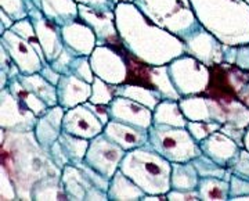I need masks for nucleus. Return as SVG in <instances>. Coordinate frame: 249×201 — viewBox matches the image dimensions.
I'll list each match as a JSON object with an SVG mask.
<instances>
[{
	"label": "nucleus",
	"mask_w": 249,
	"mask_h": 201,
	"mask_svg": "<svg viewBox=\"0 0 249 201\" xmlns=\"http://www.w3.org/2000/svg\"><path fill=\"white\" fill-rule=\"evenodd\" d=\"M223 123L217 121H188L187 129L191 133V136L196 139V143L202 141L208 136H211L213 132L220 131Z\"/></svg>",
	"instance_id": "4c0bfd02"
},
{
	"label": "nucleus",
	"mask_w": 249,
	"mask_h": 201,
	"mask_svg": "<svg viewBox=\"0 0 249 201\" xmlns=\"http://www.w3.org/2000/svg\"><path fill=\"white\" fill-rule=\"evenodd\" d=\"M148 133V146L172 164L188 162L202 154L199 144L187 128L152 125Z\"/></svg>",
	"instance_id": "423d86ee"
},
{
	"label": "nucleus",
	"mask_w": 249,
	"mask_h": 201,
	"mask_svg": "<svg viewBox=\"0 0 249 201\" xmlns=\"http://www.w3.org/2000/svg\"><path fill=\"white\" fill-rule=\"evenodd\" d=\"M238 99H240L244 104L249 107V79L241 86L240 90H238Z\"/></svg>",
	"instance_id": "864d4df0"
},
{
	"label": "nucleus",
	"mask_w": 249,
	"mask_h": 201,
	"mask_svg": "<svg viewBox=\"0 0 249 201\" xmlns=\"http://www.w3.org/2000/svg\"><path fill=\"white\" fill-rule=\"evenodd\" d=\"M148 131L150 129H142L130 123L111 120L106 125L103 133L112 141H115L118 146H121L124 151H130V150L148 146V140H150Z\"/></svg>",
	"instance_id": "4be33fe9"
},
{
	"label": "nucleus",
	"mask_w": 249,
	"mask_h": 201,
	"mask_svg": "<svg viewBox=\"0 0 249 201\" xmlns=\"http://www.w3.org/2000/svg\"><path fill=\"white\" fill-rule=\"evenodd\" d=\"M78 4H85L93 9L100 10H115L116 3L114 0H75Z\"/></svg>",
	"instance_id": "09e8293b"
},
{
	"label": "nucleus",
	"mask_w": 249,
	"mask_h": 201,
	"mask_svg": "<svg viewBox=\"0 0 249 201\" xmlns=\"http://www.w3.org/2000/svg\"><path fill=\"white\" fill-rule=\"evenodd\" d=\"M40 74H42V75H43V77H45L50 83H53V85H55V86H57L58 80H60V78H61V74L54 70L50 62L43 65V68L40 70Z\"/></svg>",
	"instance_id": "8fccbe9b"
},
{
	"label": "nucleus",
	"mask_w": 249,
	"mask_h": 201,
	"mask_svg": "<svg viewBox=\"0 0 249 201\" xmlns=\"http://www.w3.org/2000/svg\"><path fill=\"white\" fill-rule=\"evenodd\" d=\"M11 95L17 99L18 101H21L27 108H29L32 113H35L37 117L43 115L47 111L49 105L45 103L40 97H37L35 93H32L31 90H28L18 78H11L9 80V86H7Z\"/></svg>",
	"instance_id": "473e14b6"
},
{
	"label": "nucleus",
	"mask_w": 249,
	"mask_h": 201,
	"mask_svg": "<svg viewBox=\"0 0 249 201\" xmlns=\"http://www.w3.org/2000/svg\"><path fill=\"white\" fill-rule=\"evenodd\" d=\"M232 175L242 178V179H248L249 181V151L247 149H241L238 157L235 158V161L230 166Z\"/></svg>",
	"instance_id": "37998d69"
},
{
	"label": "nucleus",
	"mask_w": 249,
	"mask_h": 201,
	"mask_svg": "<svg viewBox=\"0 0 249 201\" xmlns=\"http://www.w3.org/2000/svg\"><path fill=\"white\" fill-rule=\"evenodd\" d=\"M9 74L6 71L0 70V89H6L9 86Z\"/></svg>",
	"instance_id": "6e6d98bb"
},
{
	"label": "nucleus",
	"mask_w": 249,
	"mask_h": 201,
	"mask_svg": "<svg viewBox=\"0 0 249 201\" xmlns=\"http://www.w3.org/2000/svg\"><path fill=\"white\" fill-rule=\"evenodd\" d=\"M49 154H50V157H52V160L54 161V164L58 166L60 169H64V168L68 165V164H71V160H70V157H68V154H67L65 149L62 147V144L60 140H57L53 146H52V149H50V151H49Z\"/></svg>",
	"instance_id": "c03bdc74"
},
{
	"label": "nucleus",
	"mask_w": 249,
	"mask_h": 201,
	"mask_svg": "<svg viewBox=\"0 0 249 201\" xmlns=\"http://www.w3.org/2000/svg\"><path fill=\"white\" fill-rule=\"evenodd\" d=\"M32 201H70L61 183V176H46L37 181L31 193Z\"/></svg>",
	"instance_id": "c85d7f7f"
},
{
	"label": "nucleus",
	"mask_w": 249,
	"mask_h": 201,
	"mask_svg": "<svg viewBox=\"0 0 249 201\" xmlns=\"http://www.w3.org/2000/svg\"><path fill=\"white\" fill-rule=\"evenodd\" d=\"M104 128V123L85 103L67 110L62 121V131L88 140L101 135Z\"/></svg>",
	"instance_id": "a211bd4d"
},
{
	"label": "nucleus",
	"mask_w": 249,
	"mask_h": 201,
	"mask_svg": "<svg viewBox=\"0 0 249 201\" xmlns=\"http://www.w3.org/2000/svg\"><path fill=\"white\" fill-rule=\"evenodd\" d=\"M186 53L198 59L208 67L224 62L223 43L216 36L201 26L196 32L184 40Z\"/></svg>",
	"instance_id": "f3484780"
},
{
	"label": "nucleus",
	"mask_w": 249,
	"mask_h": 201,
	"mask_svg": "<svg viewBox=\"0 0 249 201\" xmlns=\"http://www.w3.org/2000/svg\"><path fill=\"white\" fill-rule=\"evenodd\" d=\"M244 149H247L249 151V126L247 128L245 136H244Z\"/></svg>",
	"instance_id": "4d7b16f0"
},
{
	"label": "nucleus",
	"mask_w": 249,
	"mask_h": 201,
	"mask_svg": "<svg viewBox=\"0 0 249 201\" xmlns=\"http://www.w3.org/2000/svg\"><path fill=\"white\" fill-rule=\"evenodd\" d=\"M178 104L188 121H217L226 123V107L220 100L205 95L184 96L178 100Z\"/></svg>",
	"instance_id": "dca6fc26"
},
{
	"label": "nucleus",
	"mask_w": 249,
	"mask_h": 201,
	"mask_svg": "<svg viewBox=\"0 0 249 201\" xmlns=\"http://www.w3.org/2000/svg\"><path fill=\"white\" fill-rule=\"evenodd\" d=\"M85 104L88 105L90 110L97 115L98 120L104 123V126L111 121V115H109V108H108V105L94 104V103H90V101H86Z\"/></svg>",
	"instance_id": "de8ad7c7"
},
{
	"label": "nucleus",
	"mask_w": 249,
	"mask_h": 201,
	"mask_svg": "<svg viewBox=\"0 0 249 201\" xmlns=\"http://www.w3.org/2000/svg\"><path fill=\"white\" fill-rule=\"evenodd\" d=\"M108 201H142L145 192L137 183L118 169L111 178L108 187Z\"/></svg>",
	"instance_id": "a878e982"
},
{
	"label": "nucleus",
	"mask_w": 249,
	"mask_h": 201,
	"mask_svg": "<svg viewBox=\"0 0 249 201\" xmlns=\"http://www.w3.org/2000/svg\"><path fill=\"white\" fill-rule=\"evenodd\" d=\"M14 22H16V21L10 17L6 11L0 10V35H1L3 32H6V31L11 29V26L14 25Z\"/></svg>",
	"instance_id": "603ef678"
},
{
	"label": "nucleus",
	"mask_w": 249,
	"mask_h": 201,
	"mask_svg": "<svg viewBox=\"0 0 249 201\" xmlns=\"http://www.w3.org/2000/svg\"><path fill=\"white\" fill-rule=\"evenodd\" d=\"M133 3L151 22L183 40L202 26L190 0H134Z\"/></svg>",
	"instance_id": "39448f33"
},
{
	"label": "nucleus",
	"mask_w": 249,
	"mask_h": 201,
	"mask_svg": "<svg viewBox=\"0 0 249 201\" xmlns=\"http://www.w3.org/2000/svg\"><path fill=\"white\" fill-rule=\"evenodd\" d=\"M37 115L18 101L9 89H0V129L3 131H34Z\"/></svg>",
	"instance_id": "f8f14e48"
},
{
	"label": "nucleus",
	"mask_w": 249,
	"mask_h": 201,
	"mask_svg": "<svg viewBox=\"0 0 249 201\" xmlns=\"http://www.w3.org/2000/svg\"><path fill=\"white\" fill-rule=\"evenodd\" d=\"M124 54L127 64V79L124 83H136V85L155 89L160 92L163 99H173V100L181 99L170 79L168 65H158V67L148 65L147 62H142L137 57H134L127 49Z\"/></svg>",
	"instance_id": "6e6552de"
},
{
	"label": "nucleus",
	"mask_w": 249,
	"mask_h": 201,
	"mask_svg": "<svg viewBox=\"0 0 249 201\" xmlns=\"http://www.w3.org/2000/svg\"><path fill=\"white\" fill-rule=\"evenodd\" d=\"M0 44H3L7 49L13 61L17 64L24 75L40 72V70L43 68L45 62L40 59L35 47L14 31L9 29L3 32L0 35Z\"/></svg>",
	"instance_id": "4468645a"
},
{
	"label": "nucleus",
	"mask_w": 249,
	"mask_h": 201,
	"mask_svg": "<svg viewBox=\"0 0 249 201\" xmlns=\"http://www.w3.org/2000/svg\"><path fill=\"white\" fill-rule=\"evenodd\" d=\"M78 6H79V18L94 31L97 36V44L111 46L119 52L126 50L116 28L115 10L93 9L85 4H78Z\"/></svg>",
	"instance_id": "9b49d317"
},
{
	"label": "nucleus",
	"mask_w": 249,
	"mask_h": 201,
	"mask_svg": "<svg viewBox=\"0 0 249 201\" xmlns=\"http://www.w3.org/2000/svg\"><path fill=\"white\" fill-rule=\"evenodd\" d=\"M25 3H27L28 13H29L28 17L31 18V21L34 24L37 39L45 52L46 60L47 62H52L60 56V53L64 49L61 25H58L57 22H54L46 16H43L40 13V10L36 9L32 0H25Z\"/></svg>",
	"instance_id": "ddd939ff"
},
{
	"label": "nucleus",
	"mask_w": 249,
	"mask_h": 201,
	"mask_svg": "<svg viewBox=\"0 0 249 201\" xmlns=\"http://www.w3.org/2000/svg\"><path fill=\"white\" fill-rule=\"evenodd\" d=\"M64 46L75 56H90L97 46V36L85 21L76 18L61 26Z\"/></svg>",
	"instance_id": "aec40b11"
},
{
	"label": "nucleus",
	"mask_w": 249,
	"mask_h": 201,
	"mask_svg": "<svg viewBox=\"0 0 249 201\" xmlns=\"http://www.w3.org/2000/svg\"><path fill=\"white\" fill-rule=\"evenodd\" d=\"M188 120L183 114L178 100L163 99L154 110V123L152 125H168V126H178L187 128Z\"/></svg>",
	"instance_id": "bb28decb"
},
{
	"label": "nucleus",
	"mask_w": 249,
	"mask_h": 201,
	"mask_svg": "<svg viewBox=\"0 0 249 201\" xmlns=\"http://www.w3.org/2000/svg\"><path fill=\"white\" fill-rule=\"evenodd\" d=\"M116 96L129 97V99H132L134 101L151 108L152 111L163 100V97H162V95L158 90L142 86V85H136V83H122V85H118L116 86Z\"/></svg>",
	"instance_id": "c756f323"
},
{
	"label": "nucleus",
	"mask_w": 249,
	"mask_h": 201,
	"mask_svg": "<svg viewBox=\"0 0 249 201\" xmlns=\"http://www.w3.org/2000/svg\"><path fill=\"white\" fill-rule=\"evenodd\" d=\"M119 169L145 194H166L172 189V162L150 146L126 151Z\"/></svg>",
	"instance_id": "20e7f679"
},
{
	"label": "nucleus",
	"mask_w": 249,
	"mask_h": 201,
	"mask_svg": "<svg viewBox=\"0 0 249 201\" xmlns=\"http://www.w3.org/2000/svg\"><path fill=\"white\" fill-rule=\"evenodd\" d=\"M0 184H1V190H0V200L1 201H19L18 199L17 190L14 182L11 181L9 172L0 165Z\"/></svg>",
	"instance_id": "a19ab883"
},
{
	"label": "nucleus",
	"mask_w": 249,
	"mask_h": 201,
	"mask_svg": "<svg viewBox=\"0 0 249 201\" xmlns=\"http://www.w3.org/2000/svg\"><path fill=\"white\" fill-rule=\"evenodd\" d=\"M61 183L70 201H108L107 192L91 183L86 174L75 164L62 169Z\"/></svg>",
	"instance_id": "2eb2a0df"
},
{
	"label": "nucleus",
	"mask_w": 249,
	"mask_h": 201,
	"mask_svg": "<svg viewBox=\"0 0 249 201\" xmlns=\"http://www.w3.org/2000/svg\"><path fill=\"white\" fill-rule=\"evenodd\" d=\"M201 176L193 161L173 162L172 164V189L178 190H196Z\"/></svg>",
	"instance_id": "7c9ffc66"
},
{
	"label": "nucleus",
	"mask_w": 249,
	"mask_h": 201,
	"mask_svg": "<svg viewBox=\"0 0 249 201\" xmlns=\"http://www.w3.org/2000/svg\"><path fill=\"white\" fill-rule=\"evenodd\" d=\"M193 164L196 165L201 178H220V179H226V181L231 179L232 174L230 168H226V166L217 164L216 161L205 154H201L194 158Z\"/></svg>",
	"instance_id": "f704fd0d"
},
{
	"label": "nucleus",
	"mask_w": 249,
	"mask_h": 201,
	"mask_svg": "<svg viewBox=\"0 0 249 201\" xmlns=\"http://www.w3.org/2000/svg\"><path fill=\"white\" fill-rule=\"evenodd\" d=\"M116 97V85L108 83L98 77L91 82V96L89 101L94 104L108 105Z\"/></svg>",
	"instance_id": "c9c22d12"
},
{
	"label": "nucleus",
	"mask_w": 249,
	"mask_h": 201,
	"mask_svg": "<svg viewBox=\"0 0 249 201\" xmlns=\"http://www.w3.org/2000/svg\"><path fill=\"white\" fill-rule=\"evenodd\" d=\"M90 96H91V83L78 78L73 74L61 75L57 83V97H58V104L65 110H70L89 101Z\"/></svg>",
	"instance_id": "b1692460"
},
{
	"label": "nucleus",
	"mask_w": 249,
	"mask_h": 201,
	"mask_svg": "<svg viewBox=\"0 0 249 201\" xmlns=\"http://www.w3.org/2000/svg\"><path fill=\"white\" fill-rule=\"evenodd\" d=\"M116 28L124 47L148 65H168L186 53L184 40L155 25L134 3H118Z\"/></svg>",
	"instance_id": "f257e3e1"
},
{
	"label": "nucleus",
	"mask_w": 249,
	"mask_h": 201,
	"mask_svg": "<svg viewBox=\"0 0 249 201\" xmlns=\"http://www.w3.org/2000/svg\"><path fill=\"white\" fill-rule=\"evenodd\" d=\"M114 1H115L116 4H118V3H133L134 0H114Z\"/></svg>",
	"instance_id": "13d9d810"
},
{
	"label": "nucleus",
	"mask_w": 249,
	"mask_h": 201,
	"mask_svg": "<svg viewBox=\"0 0 249 201\" xmlns=\"http://www.w3.org/2000/svg\"><path fill=\"white\" fill-rule=\"evenodd\" d=\"M142 201H168L166 194H145Z\"/></svg>",
	"instance_id": "5fc2aeb1"
},
{
	"label": "nucleus",
	"mask_w": 249,
	"mask_h": 201,
	"mask_svg": "<svg viewBox=\"0 0 249 201\" xmlns=\"http://www.w3.org/2000/svg\"><path fill=\"white\" fill-rule=\"evenodd\" d=\"M65 108L60 104L49 107L43 115L37 118L35 125V136L40 146L49 153L52 146L58 140L62 133V121L65 115Z\"/></svg>",
	"instance_id": "5701e85b"
},
{
	"label": "nucleus",
	"mask_w": 249,
	"mask_h": 201,
	"mask_svg": "<svg viewBox=\"0 0 249 201\" xmlns=\"http://www.w3.org/2000/svg\"><path fill=\"white\" fill-rule=\"evenodd\" d=\"M201 25L223 44L249 43V3L245 0H190Z\"/></svg>",
	"instance_id": "7ed1b4c3"
},
{
	"label": "nucleus",
	"mask_w": 249,
	"mask_h": 201,
	"mask_svg": "<svg viewBox=\"0 0 249 201\" xmlns=\"http://www.w3.org/2000/svg\"><path fill=\"white\" fill-rule=\"evenodd\" d=\"M249 194V181L232 175L230 179V201L240 196Z\"/></svg>",
	"instance_id": "a18cd8bd"
},
{
	"label": "nucleus",
	"mask_w": 249,
	"mask_h": 201,
	"mask_svg": "<svg viewBox=\"0 0 249 201\" xmlns=\"http://www.w3.org/2000/svg\"><path fill=\"white\" fill-rule=\"evenodd\" d=\"M111 120L130 123L142 129H150L154 123V111L151 108L134 101L129 97L116 96L109 104Z\"/></svg>",
	"instance_id": "6ab92c4d"
},
{
	"label": "nucleus",
	"mask_w": 249,
	"mask_h": 201,
	"mask_svg": "<svg viewBox=\"0 0 249 201\" xmlns=\"http://www.w3.org/2000/svg\"><path fill=\"white\" fill-rule=\"evenodd\" d=\"M58 140L61 141L62 147L65 149L68 157L71 160V164H78L85 161V157L88 154L89 150L90 140L80 138V136H75L68 132H64L60 135Z\"/></svg>",
	"instance_id": "72a5a7b5"
},
{
	"label": "nucleus",
	"mask_w": 249,
	"mask_h": 201,
	"mask_svg": "<svg viewBox=\"0 0 249 201\" xmlns=\"http://www.w3.org/2000/svg\"><path fill=\"white\" fill-rule=\"evenodd\" d=\"M245 1H248V3H249V0H245Z\"/></svg>",
	"instance_id": "bf43d9fd"
},
{
	"label": "nucleus",
	"mask_w": 249,
	"mask_h": 201,
	"mask_svg": "<svg viewBox=\"0 0 249 201\" xmlns=\"http://www.w3.org/2000/svg\"><path fill=\"white\" fill-rule=\"evenodd\" d=\"M13 64H14V61H13L10 53L7 52V49L3 44H0V70L9 72Z\"/></svg>",
	"instance_id": "3c124183"
},
{
	"label": "nucleus",
	"mask_w": 249,
	"mask_h": 201,
	"mask_svg": "<svg viewBox=\"0 0 249 201\" xmlns=\"http://www.w3.org/2000/svg\"><path fill=\"white\" fill-rule=\"evenodd\" d=\"M19 82L32 93H35L36 96L40 97L45 103H47L49 107L58 104V97H57V86L50 83L47 79L40 74H31V75H24L21 74L19 77Z\"/></svg>",
	"instance_id": "cd10ccee"
},
{
	"label": "nucleus",
	"mask_w": 249,
	"mask_h": 201,
	"mask_svg": "<svg viewBox=\"0 0 249 201\" xmlns=\"http://www.w3.org/2000/svg\"><path fill=\"white\" fill-rule=\"evenodd\" d=\"M0 10L6 11L14 21L28 18V7L25 0H0Z\"/></svg>",
	"instance_id": "ea45409f"
},
{
	"label": "nucleus",
	"mask_w": 249,
	"mask_h": 201,
	"mask_svg": "<svg viewBox=\"0 0 249 201\" xmlns=\"http://www.w3.org/2000/svg\"><path fill=\"white\" fill-rule=\"evenodd\" d=\"M37 10L58 25L79 18V6L75 0H32Z\"/></svg>",
	"instance_id": "393cba45"
},
{
	"label": "nucleus",
	"mask_w": 249,
	"mask_h": 201,
	"mask_svg": "<svg viewBox=\"0 0 249 201\" xmlns=\"http://www.w3.org/2000/svg\"><path fill=\"white\" fill-rule=\"evenodd\" d=\"M124 52H119L106 44H97L89 56L94 75L116 86L124 83L127 79V64L124 59Z\"/></svg>",
	"instance_id": "9d476101"
},
{
	"label": "nucleus",
	"mask_w": 249,
	"mask_h": 201,
	"mask_svg": "<svg viewBox=\"0 0 249 201\" xmlns=\"http://www.w3.org/2000/svg\"><path fill=\"white\" fill-rule=\"evenodd\" d=\"M75 54L70 50V49H67L65 46H64V49H62V52L60 53V56L53 60V61L50 62L52 64V67H53L54 70L57 71V72H60L61 75H70L71 74V68H72V62L75 60Z\"/></svg>",
	"instance_id": "79ce46f5"
},
{
	"label": "nucleus",
	"mask_w": 249,
	"mask_h": 201,
	"mask_svg": "<svg viewBox=\"0 0 249 201\" xmlns=\"http://www.w3.org/2000/svg\"><path fill=\"white\" fill-rule=\"evenodd\" d=\"M168 201H201L198 190H178L170 189L166 193Z\"/></svg>",
	"instance_id": "49530a36"
},
{
	"label": "nucleus",
	"mask_w": 249,
	"mask_h": 201,
	"mask_svg": "<svg viewBox=\"0 0 249 201\" xmlns=\"http://www.w3.org/2000/svg\"><path fill=\"white\" fill-rule=\"evenodd\" d=\"M202 154L212 158L217 164L230 168L240 154L241 147L235 140L222 131L213 132L211 136L198 143Z\"/></svg>",
	"instance_id": "412c9836"
},
{
	"label": "nucleus",
	"mask_w": 249,
	"mask_h": 201,
	"mask_svg": "<svg viewBox=\"0 0 249 201\" xmlns=\"http://www.w3.org/2000/svg\"><path fill=\"white\" fill-rule=\"evenodd\" d=\"M224 50V62L232 64L241 70L249 71V43L240 46L223 44Z\"/></svg>",
	"instance_id": "e433bc0d"
},
{
	"label": "nucleus",
	"mask_w": 249,
	"mask_h": 201,
	"mask_svg": "<svg viewBox=\"0 0 249 201\" xmlns=\"http://www.w3.org/2000/svg\"><path fill=\"white\" fill-rule=\"evenodd\" d=\"M71 74H73L78 78L83 79V80L91 83L94 80L96 75H94V72L91 70L89 56H76L73 62H72Z\"/></svg>",
	"instance_id": "58836bf2"
},
{
	"label": "nucleus",
	"mask_w": 249,
	"mask_h": 201,
	"mask_svg": "<svg viewBox=\"0 0 249 201\" xmlns=\"http://www.w3.org/2000/svg\"><path fill=\"white\" fill-rule=\"evenodd\" d=\"M201 201H230V181L220 178H201L198 183Z\"/></svg>",
	"instance_id": "2f4dec72"
},
{
	"label": "nucleus",
	"mask_w": 249,
	"mask_h": 201,
	"mask_svg": "<svg viewBox=\"0 0 249 201\" xmlns=\"http://www.w3.org/2000/svg\"><path fill=\"white\" fill-rule=\"evenodd\" d=\"M169 75L181 97L204 95L211 79V67L190 54H181L168 64Z\"/></svg>",
	"instance_id": "0eeeda50"
},
{
	"label": "nucleus",
	"mask_w": 249,
	"mask_h": 201,
	"mask_svg": "<svg viewBox=\"0 0 249 201\" xmlns=\"http://www.w3.org/2000/svg\"><path fill=\"white\" fill-rule=\"evenodd\" d=\"M0 165L14 182L19 201H32L31 193L37 181L62 174L40 146L34 131L0 129Z\"/></svg>",
	"instance_id": "f03ea898"
},
{
	"label": "nucleus",
	"mask_w": 249,
	"mask_h": 201,
	"mask_svg": "<svg viewBox=\"0 0 249 201\" xmlns=\"http://www.w3.org/2000/svg\"><path fill=\"white\" fill-rule=\"evenodd\" d=\"M124 154L126 151L121 146H118L115 141L101 133L90 140L85 162L97 172L107 176L108 179H111L121 168Z\"/></svg>",
	"instance_id": "1a4fd4ad"
}]
</instances>
